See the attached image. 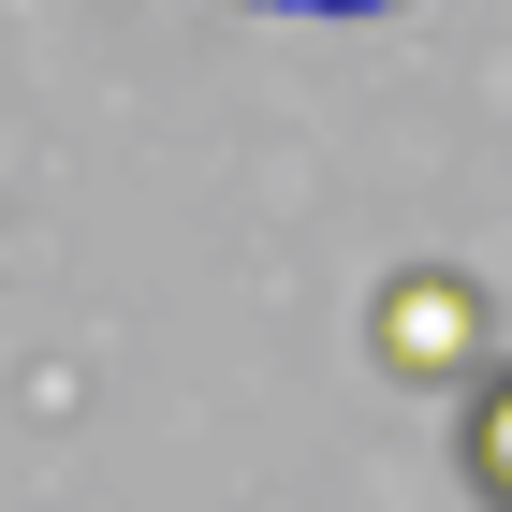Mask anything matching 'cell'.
Segmentation results:
<instances>
[{
  "label": "cell",
  "instance_id": "6da1fadb",
  "mask_svg": "<svg viewBox=\"0 0 512 512\" xmlns=\"http://www.w3.org/2000/svg\"><path fill=\"white\" fill-rule=\"evenodd\" d=\"M366 337H381V366H395V381H483V366H498V337H483V278H454V264L381 278Z\"/></svg>",
  "mask_w": 512,
  "mask_h": 512
},
{
  "label": "cell",
  "instance_id": "7a4b0ae2",
  "mask_svg": "<svg viewBox=\"0 0 512 512\" xmlns=\"http://www.w3.org/2000/svg\"><path fill=\"white\" fill-rule=\"evenodd\" d=\"M454 469H469V498H483V512H512V366H483V381H469Z\"/></svg>",
  "mask_w": 512,
  "mask_h": 512
},
{
  "label": "cell",
  "instance_id": "3957f363",
  "mask_svg": "<svg viewBox=\"0 0 512 512\" xmlns=\"http://www.w3.org/2000/svg\"><path fill=\"white\" fill-rule=\"evenodd\" d=\"M278 15H381V0H278Z\"/></svg>",
  "mask_w": 512,
  "mask_h": 512
}]
</instances>
